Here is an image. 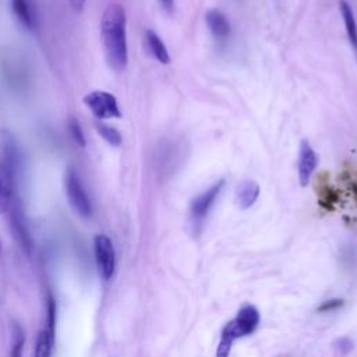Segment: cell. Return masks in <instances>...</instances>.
<instances>
[{
    "label": "cell",
    "instance_id": "6da1fadb",
    "mask_svg": "<svg viewBox=\"0 0 357 357\" xmlns=\"http://www.w3.org/2000/svg\"><path fill=\"white\" fill-rule=\"evenodd\" d=\"M126 26L127 17L124 7L119 3L109 4L100 18V38L106 60L116 71H123L128 61Z\"/></svg>",
    "mask_w": 357,
    "mask_h": 357
},
{
    "label": "cell",
    "instance_id": "7a4b0ae2",
    "mask_svg": "<svg viewBox=\"0 0 357 357\" xmlns=\"http://www.w3.org/2000/svg\"><path fill=\"white\" fill-rule=\"evenodd\" d=\"M64 190L71 208L82 218L92 215L91 199L82 185V181L73 166H68L64 174Z\"/></svg>",
    "mask_w": 357,
    "mask_h": 357
},
{
    "label": "cell",
    "instance_id": "3957f363",
    "mask_svg": "<svg viewBox=\"0 0 357 357\" xmlns=\"http://www.w3.org/2000/svg\"><path fill=\"white\" fill-rule=\"evenodd\" d=\"M82 102L89 109V112L99 120L121 117V110L116 96L107 91H91L84 95Z\"/></svg>",
    "mask_w": 357,
    "mask_h": 357
},
{
    "label": "cell",
    "instance_id": "277c9868",
    "mask_svg": "<svg viewBox=\"0 0 357 357\" xmlns=\"http://www.w3.org/2000/svg\"><path fill=\"white\" fill-rule=\"evenodd\" d=\"M259 324V312L254 305H244L238 310L236 318L226 324L220 337L230 340L231 343L243 336L251 335Z\"/></svg>",
    "mask_w": 357,
    "mask_h": 357
},
{
    "label": "cell",
    "instance_id": "5b68a950",
    "mask_svg": "<svg viewBox=\"0 0 357 357\" xmlns=\"http://www.w3.org/2000/svg\"><path fill=\"white\" fill-rule=\"evenodd\" d=\"M93 254L100 278L110 280L116 271V252L112 240L106 234L93 237Z\"/></svg>",
    "mask_w": 357,
    "mask_h": 357
},
{
    "label": "cell",
    "instance_id": "8992f818",
    "mask_svg": "<svg viewBox=\"0 0 357 357\" xmlns=\"http://www.w3.org/2000/svg\"><path fill=\"white\" fill-rule=\"evenodd\" d=\"M223 187H225V180H219L191 201L190 218H191V222H192L194 226L201 225V222L206 218L212 205L215 204V201L220 195Z\"/></svg>",
    "mask_w": 357,
    "mask_h": 357
},
{
    "label": "cell",
    "instance_id": "52a82bcc",
    "mask_svg": "<svg viewBox=\"0 0 357 357\" xmlns=\"http://www.w3.org/2000/svg\"><path fill=\"white\" fill-rule=\"evenodd\" d=\"M317 155L312 146L307 139H303L300 142L298 148V158H297V173H298V181L303 187H305L310 183V178L317 167Z\"/></svg>",
    "mask_w": 357,
    "mask_h": 357
},
{
    "label": "cell",
    "instance_id": "ba28073f",
    "mask_svg": "<svg viewBox=\"0 0 357 357\" xmlns=\"http://www.w3.org/2000/svg\"><path fill=\"white\" fill-rule=\"evenodd\" d=\"M11 218H10V222H11V230L14 233V237L15 240L18 241L20 247L22 248V251L26 254V255H31L32 252V237L29 234V230L26 227V223H25V219H24V215H22V211L20 209L18 205L13 206L11 205Z\"/></svg>",
    "mask_w": 357,
    "mask_h": 357
},
{
    "label": "cell",
    "instance_id": "9c48e42d",
    "mask_svg": "<svg viewBox=\"0 0 357 357\" xmlns=\"http://www.w3.org/2000/svg\"><path fill=\"white\" fill-rule=\"evenodd\" d=\"M205 21H206L209 31L212 32V35L216 39L225 40L230 35V22L222 11L215 10V8L209 10L205 14Z\"/></svg>",
    "mask_w": 357,
    "mask_h": 357
},
{
    "label": "cell",
    "instance_id": "30bf717a",
    "mask_svg": "<svg viewBox=\"0 0 357 357\" xmlns=\"http://www.w3.org/2000/svg\"><path fill=\"white\" fill-rule=\"evenodd\" d=\"M259 197V185L254 180H244L236 188V202L238 208H251Z\"/></svg>",
    "mask_w": 357,
    "mask_h": 357
},
{
    "label": "cell",
    "instance_id": "8fae6325",
    "mask_svg": "<svg viewBox=\"0 0 357 357\" xmlns=\"http://www.w3.org/2000/svg\"><path fill=\"white\" fill-rule=\"evenodd\" d=\"M13 183L14 176L0 162V213L10 211L13 205Z\"/></svg>",
    "mask_w": 357,
    "mask_h": 357
},
{
    "label": "cell",
    "instance_id": "7c38bea8",
    "mask_svg": "<svg viewBox=\"0 0 357 357\" xmlns=\"http://www.w3.org/2000/svg\"><path fill=\"white\" fill-rule=\"evenodd\" d=\"M145 42H146V47H148L149 53L159 63H162V64H169L170 63V54L167 52V47L155 31H152V29L145 31Z\"/></svg>",
    "mask_w": 357,
    "mask_h": 357
},
{
    "label": "cell",
    "instance_id": "4fadbf2b",
    "mask_svg": "<svg viewBox=\"0 0 357 357\" xmlns=\"http://www.w3.org/2000/svg\"><path fill=\"white\" fill-rule=\"evenodd\" d=\"M339 8H340V14H342L344 26H346L347 38H349L350 43L353 45V47L357 52V22H356V18H354V13H353L350 4L344 0L339 1Z\"/></svg>",
    "mask_w": 357,
    "mask_h": 357
},
{
    "label": "cell",
    "instance_id": "5bb4252c",
    "mask_svg": "<svg viewBox=\"0 0 357 357\" xmlns=\"http://www.w3.org/2000/svg\"><path fill=\"white\" fill-rule=\"evenodd\" d=\"M11 10L14 15L18 18V21L26 26L28 29L35 28V17L31 10V4L28 0H10Z\"/></svg>",
    "mask_w": 357,
    "mask_h": 357
},
{
    "label": "cell",
    "instance_id": "9a60e30c",
    "mask_svg": "<svg viewBox=\"0 0 357 357\" xmlns=\"http://www.w3.org/2000/svg\"><path fill=\"white\" fill-rule=\"evenodd\" d=\"M56 339L43 328L38 332L33 357H50Z\"/></svg>",
    "mask_w": 357,
    "mask_h": 357
},
{
    "label": "cell",
    "instance_id": "2e32d148",
    "mask_svg": "<svg viewBox=\"0 0 357 357\" xmlns=\"http://www.w3.org/2000/svg\"><path fill=\"white\" fill-rule=\"evenodd\" d=\"M96 131L98 134L112 146H120L123 142V137L120 131L106 123H96Z\"/></svg>",
    "mask_w": 357,
    "mask_h": 357
},
{
    "label": "cell",
    "instance_id": "e0dca14e",
    "mask_svg": "<svg viewBox=\"0 0 357 357\" xmlns=\"http://www.w3.org/2000/svg\"><path fill=\"white\" fill-rule=\"evenodd\" d=\"M11 333H13V339H11L10 357H22V350L25 344V332L20 324L14 322Z\"/></svg>",
    "mask_w": 357,
    "mask_h": 357
},
{
    "label": "cell",
    "instance_id": "ac0fdd59",
    "mask_svg": "<svg viewBox=\"0 0 357 357\" xmlns=\"http://www.w3.org/2000/svg\"><path fill=\"white\" fill-rule=\"evenodd\" d=\"M45 329L56 339V301L49 293L46 298V326Z\"/></svg>",
    "mask_w": 357,
    "mask_h": 357
},
{
    "label": "cell",
    "instance_id": "d6986e66",
    "mask_svg": "<svg viewBox=\"0 0 357 357\" xmlns=\"http://www.w3.org/2000/svg\"><path fill=\"white\" fill-rule=\"evenodd\" d=\"M67 126H68V131H70V135H71L73 141H74L78 146L85 148L86 141H85V135H84V131H82V128H81L79 121H78L77 119L71 117V119L68 120V124H67Z\"/></svg>",
    "mask_w": 357,
    "mask_h": 357
},
{
    "label": "cell",
    "instance_id": "ffe728a7",
    "mask_svg": "<svg viewBox=\"0 0 357 357\" xmlns=\"http://www.w3.org/2000/svg\"><path fill=\"white\" fill-rule=\"evenodd\" d=\"M333 349H335V353L337 356H346L353 349V342L347 336L339 337V339L335 340Z\"/></svg>",
    "mask_w": 357,
    "mask_h": 357
},
{
    "label": "cell",
    "instance_id": "44dd1931",
    "mask_svg": "<svg viewBox=\"0 0 357 357\" xmlns=\"http://www.w3.org/2000/svg\"><path fill=\"white\" fill-rule=\"evenodd\" d=\"M342 305H343V300H342V298H332V300L324 301V303L318 307V311H319V312H329V311H335V310L340 308Z\"/></svg>",
    "mask_w": 357,
    "mask_h": 357
},
{
    "label": "cell",
    "instance_id": "7402d4cb",
    "mask_svg": "<svg viewBox=\"0 0 357 357\" xmlns=\"http://www.w3.org/2000/svg\"><path fill=\"white\" fill-rule=\"evenodd\" d=\"M68 3L75 13H81L85 6V0H68Z\"/></svg>",
    "mask_w": 357,
    "mask_h": 357
},
{
    "label": "cell",
    "instance_id": "603a6c76",
    "mask_svg": "<svg viewBox=\"0 0 357 357\" xmlns=\"http://www.w3.org/2000/svg\"><path fill=\"white\" fill-rule=\"evenodd\" d=\"M160 6L163 10H166L167 13H172L174 8V0H159Z\"/></svg>",
    "mask_w": 357,
    "mask_h": 357
}]
</instances>
